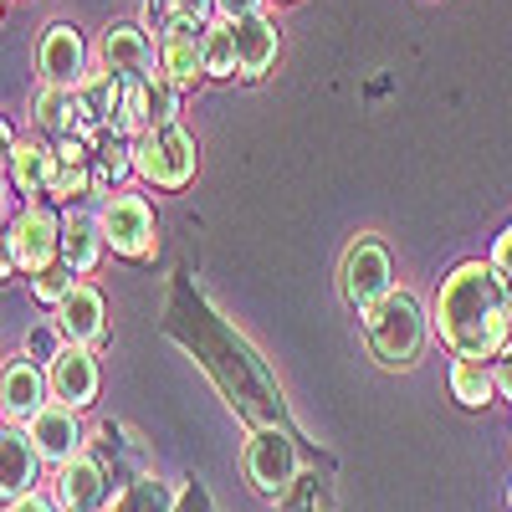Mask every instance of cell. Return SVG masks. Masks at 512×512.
<instances>
[{
    "mask_svg": "<svg viewBox=\"0 0 512 512\" xmlns=\"http://www.w3.org/2000/svg\"><path fill=\"white\" fill-rule=\"evenodd\" d=\"M210 11H216V0H164V26H175V21H185V26H205Z\"/></svg>",
    "mask_w": 512,
    "mask_h": 512,
    "instance_id": "26",
    "label": "cell"
},
{
    "mask_svg": "<svg viewBox=\"0 0 512 512\" xmlns=\"http://www.w3.org/2000/svg\"><path fill=\"white\" fill-rule=\"evenodd\" d=\"M175 507H180L175 492H169L164 482H154V477H134L108 502V512H175Z\"/></svg>",
    "mask_w": 512,
    "mask_h": 512,
    "instance_id": "22",
    "label": "cell"
},
{
    "mask_svg": "<svg viewBox=\"0 0 512 512\" xmlns=\"http://www.w3.org/2000/svg\"><path fill=\"white\" fill-rule=\"evenodd\" d=\"M31 123L47 134V144L82 134V113H77V93L72 88H41L31 103Z\"/></svg>",
    "mask_w": 512,
    "mask_h": 512,
    "instance_id": "20",
    "label": "cell"
},
{
    "mask_svg": "<svg viewBox=\"0 0 512 512\" xmlns=\"http://www.w3.org/2000/svg\"><path fill=\"white\" fill-rule=\"evenodd\" d=\"M36 67H41V88H77L88 77V41H82V31L72 21H52L36 47Z\"/></svg>",
    "mask_w": 512,
    "mask_h": 512,
    "instance_id": "10",
    "label": "cell"
},
{
    "mask_svg": "<svg viewBox=\"0 0 512 512\" xmlns=\"http://www.w3.org/2000/svg\"><path fill=\"white\" fill-rule=\"evenodd\" d=\"M236 36L231 21H205V77H236Z\"/></svg>",
    "mask_w": 512,
    "mask_h": 512,
    "instance_id": "24",
    "label": "cell"
},
{
    "mask_svg": "<svg viewBox=\"0 0 512 512\" xmlns=\"http://www.w3.org/2000/svg\"><path fill=\"white\" fill-rule=\"evenodd\" d=\"M492 267H497V277L507 282V292H512V226L497 236V246H492Z\"/></svg>",
    "mask_w": 512,
    "mask_h": 512,
    "instance_id": "28",
    "label": "cell"
},
{
    "mask_svg": "<svg viewBox=\"0 0 512 512\" xmlns=\"http://www.w3.org/2000/svg\"><path fill=\"white\" fill-rule=\"evenodd\" d=\"M6 231H11V246H16V267L31 282L62 262V216H57L52 205L31 200L26 210H16V221Z\"/></svg>",
    "mask_w": 512,
    "mask_h": 512,
    "instance_id": "5",
    "label": "cell"
},
{
    "mask_svg": "<svg viewBox=\"0 0 512 512\" xmlns=\"http://www.w3.org/2000/svg\"><path fill=\"white\" fill-rule=\"evenodd\" d=\"M16 144H21V139L11 134V123H6V118H0V164H6V159H11V149H16Z\"/></svg>",
    "mask_w": 512,
    "mask_h": 512,
    "instance_id": "33",
    "label": "cell"
},
{
    "mask_svg": "<svg viewBox=\"0 0 512 512\" xmlns=\"http://www.w3.org/2000/svg\"><path fill=\"white\" fill-rule=\"evenodd\" d=\"M492 374H497V395H507V400H512V349L492 364Z\"/></svg>",
    "mask_w": 512,
    "mask_h": 512,
    "instance_id": "32",
    "label": "cell"
},
{
    "mask_svg": "<svg viewBox=\"0 0 512 512\" xmlns=\"http://www.w3.org/2000/svg\"><path fill=\"white\" fill-rule=\"evenodd\" d=\"M41 466L47 461L36 456L26 425H6V431H0V502L11 507V502L31 497L36 482H41Z\"/></svg>",
    "mask_w": 512,
    "mask_h": 512,
    "instance_id": "14",
    "label": "cell"
},
{
    "mask_svg": "<svg viewBox=\"0 0 512 512\" xmlns=\"http://www.w3.org/2000/svg\"><path fill=\"white\" fill-rule=\"evenodd\" d=\"M98 226H103V246L123 262H149L159 251V226H154V205L134 190H113L98 205Z\"/></svg>",
    "mask_w": 512,
    "mask_h": 512,
    "instance_id": "3",
    "label": "cell"
},
{
    "mask_svg": "<svg viewBox=\"0 0 512 512\" xmlns=\"http://www.w3.org/2000/svg\"><path fill=\"white\" fill-rule=\"evenodd\" d=\"M11 221H16V216H11V185L0 180V231H6Z\"/></svg>",
    "mask_w": 512,
    "mask_h": 512,
    "instance_id": "35",
    "label": "cell"
},
{
    "mask_svg": "<svg viewBox=\"0 0 512 512\" xmlns=\"http://www.w3.org/2000/svg\"><path fill=\"white\" fill-rule=\"evenodd\" d=\"M195 139L180 123H154L144 139H134V175L159 190H185L195 180Z\"/></svg>",
    "mask_w": 512,
    "mask_h": 512,
    "instance_id": "4",
    "label": "cell"
},
{
    "mask_svg": "<svg viewBox=\"0 0 512 512\" xmlns=\"http://www.w3.org/2000/svg\"><path fill=\"white\" fill-rule=\"evenodd\" d=\"M47 384H52V400L67 405V410H88L98 400V354L93 349H77V344H62V354L47 364Z\"/></svg>",
    "mask_w": 512,
    "mask_h": 512,
    "instance_id": "12",
    "label": "cell"
},
{
    "mask_svg": "<svg viewBox=\"0 0 512 512\" xmlns=\"http://www.w3.org/2000/svg\"><path fill=\"white\" fill-rule=\"evenodd\" d=\"M93 190V164H72L52 149V180H47V200L57 205H72L77 195H88Z\"/></svg>",
    "mask_w": 512,
    "mask_h": 512,
    "instance_id": "23",
    "label": "cell"
},
{
    "mask_svg": "<svg viewBox=\"0 0 512 512\" xmlns=\"http://www.w3.org/2000/svg\"><path fill=\"white\" fill-rule=\"evenodd\" d=\"M113 492H118V482H108V466L93 451L57 466V482H52V497L62 512H108Z\"/></svg>",
    "mask_w": 512,
    "mask_h": 512,
    "instance_id": "7",
    "label": "cell"
},
{
    "mask_svg": "<svg viewBox=\"0 0 512 512\" xmlns=\"http://www.w3.org/2000/svg\"><path fill=\"white\" fill-rule=\"evenodd\" d=\"M364 318V338H369V354L384 364V369H410L425 349V308H420V297L415 292H390L384 303H374Z\"/></svg>",
    "mask_w": 512,
    "mask_h": 512,
    "instance_id": "2",
    "label": "cell"
},
{
    "mask_svg": "<svg viewBox=\"0 0 512 512\" xmlns=\"http://www.w3.org/2000/svg\"><path fill=\"white\" fill-rule=\"evenodd\" d=\"M221 21H246V16H262V0H216Z\"/></svg>",
    "mask_w": 512,
    "mask_h": 512,
    "instance_id": "29",
    "label": "cell"
},
{
    "mask_svg": "<svg viewBox=\"0 0 512 512\" xmlns=\"http://www.w3.org/2000/svg\"><path fill=\"white\" fill-rule=\"evenodd\" d=\"M103 67L118 77V82H134V77H149L154 72V41L144 26L134 21H118L103 31Z\"/></svg>",
    "mask_w": 512,
    "mask_h": 512,
    "instance_id": "16",
    "label": "cell"
},
{
    "mask_svg": "<svg viewBox=\"0 0 512 512\" xmlns=\"http://www.w3.org/2000/svg\"><path fill=\"white\" fill-rule=\"evenodd\" d=\"M41 405H52V384H47V364H36L31 354H11L0 364V415L11 425H26Z\"/></svg>",
    "mask_w": 512,
    "mask_h": 512,
    "instance_id": "8",
    "label": "cell"
},
{
    "mask_svg": "<svg viewBox=\"0 0 512 512\" xmlns=\"http://www.w3.org/2000/svg\"><path fill=\"white\" fill-rule=\"evenodd\" d=\"M57 333H62V344H77V349H103V338H108V308H103V292L93 282H77L67 292V303L57 308Z\"/></svg>",
    "mask_w": 512,
    "mask_h": 512,
    "instance_id": "13",
    "label": "cell"
},
{
    "mask_svg": "<svg viewBox=\"0 0 512 512\" xmlns=\"http://www.w3.org/2000/svg\"><path fill=\"white\" fill-rule=\"evenodd\" d=\"M175 512H210V502H205V492H185Z\"/></svg>",
    "mask_w": 512,
    "mask_h": 512,
    "instance_id": "34",
    "label": "cell"
},
{
    "mask_svg": "<svg viewBox=\"0 0 512 512\" xmlns=\"http://www.w3.org/2000/svg\"><path fill=\"white\" fill-rule=\"evenodd\" d=\"M21 267H16V246H11V231H0V282L6 277H16Z\"/></svg>",
    "mask_w": 512,
    "mask_h": 512,
    "instance_id": "31",
    "label": "cell"
},
{
    "mask_svg": "<svg viewBox=\"0 0 512 512\" xmlns=\"http://www.w3.org/2000/svg\"><path fill=\"white\" fill-rule=\"evenodd\" d=\"M246 477H251L256 492L287 497L297 487V446L282 431H256L246 441Z\"/></svg>",
    "mask_w": 512,
    "mask_h": 512,
    "instance_id": "9",
    "label": "cell"
},
{
    "mask_svg": "<svg viewBox=\"0 0 512 512\" xmlns=\"http://www.w3.org/2000/svg\"><path fill=\"white\" fill-rule=\"evenodd\" d=\"M231 36H236V67L241 77H262L277 57V21L267 16H246V21H231Z\"/></svg>",
    "mask_w": 512,
    "mask_h": 512,
    "instance_id": "18",
    "label": "cell"
},
{
    "mask_svg": "<svg viewBox=\"0 0 512 512\" xmlns=\"http://www.w3.org/2000/svg\"><path fill=\"white\" fill-rule=\"evenodd\" d=\"M338 282H344V297L349 308L369 313L374 303H384V297L395 292V267H390V251H384L379 236H359L344 256V272H338Z\"/></svg>",
    "mask_w": 512,
    "mask_h": 512,
    "instance_id": "6",
    "label": "cell"
},
{
    "mask_svg": "<svg viewBox=\"0 0 512 512\" xmlns=\"http://www.w3.org/2000/svg\"><path fill=\"white\" fill-rule=\"evenodd\" d=\"M159 72L175 82L180 93L195 88V82L205 77V26H185V21L164 26V36H159Z\"/></svg>",
    "mask_w": 512,
    "mask_h": 512,
    "instance_id": "15",
    "label": "cell"
},
{
    "mask_svg": "<svg viewBox=\"0 0 512 512\" xmlns=\"http://www.w3.org/2000/svg\"><path fill=\"white\" fill-rule=\"evenodd\" d=\"M507 512H512V487H507Z\"/></svg>",
    "mask_w": 512,
    "mask_h": 512,
    "instance_id": "36",
    "label": "cell"
},
{
    "mask_svg": "<svg viewBox=\"0 0 512 512\" xmlns=\"http://www.w3.org/2000/svg\"><path fill=\"white\" fill-rule=\"evenodd\" d=\"M6 512H62V507H57V497H41V492H31V497L11 502Z\"/></svg>",
    "mask_w": 512,
    "mask_h": 512,
    "instance_id": "30",
    "label": "cell"
},
{
    "mask_svg": "<svg viewBox=\"0 0 512 512\" xmlns=\"http://www.w3.org/2000/svg\"><path fill=\"white\" fill-rule=\"evenodd\" d=\"M72 287H77V272H72L67 262H57L52 272H41V277L31 282V297H36L41 308H52V313H57V308L67 303V292H72Z\"/></svg>",
    "mask_w": 512,
    "mask_h": 512,
    "instance_id": "25",
    "label": "cell"
},
{
    "mask_svg": "<svg viewBox=\"0 0 512 512\" xmlns=\"http://www.w3.org/2000/svg\"><path fill=\"white\" fill-rule=\"evenodd\" d=\"M47 180H52V144L47 139H21L6 159V185L16 195H47Z\"/></svg>",
    "mask_w": 512,
    "mask_h": 512,
    "instance_id": "19",
    "label": "cell"
},
{
    "mask_svg": "<svg viewBox=\"0 0 512 512\" xmlns=\"http://www.w3.org/2000/svg\"><path fill=\"white\" fill-rule=\"evenodd\" d=\"M26 354L52 364V359L62 354V333H57V323H41V328H31V338H26Z\"/></svg>",
    "mask_w": 512,
    "mask_h": 512,
    "instance_id": "27",
    "label": "cell"
},
{
    "mask_svg": "<svg viewBox=\"0 0 512 512\" xmlns=\"http://www.w3.org/2000/svg\"><path fill=\"white\" fill-rule=\"evenodd\" d=\"M103 226H98V210H82V205H67L62 210V262L88 277L98 262H103Z\"/></svg>",
    "mask_w": 512,
    "mask_h": 512,
    "instance_id": "17",
    "label": "cell"
},
{
    "mask_svg": "<svg viewBox=\"0 0 512 512\" xmlns=\"http://www.w3.org/2000/svg\"><path fill=\"white\" fill-rule=\"evenodd\" d=\"M451 395H456L466 410L492 405V395H497L492 364H482V359H456V364H451Z\"/></svg>",
    "mask_w": 512,
    "mask_h": 512,
    "instance_id": "21",
    "label": "cell"
},
{
    "mask_svg": "<svg viewBox=\"0 0 512 512\" xmlns=\"http://www.w3.org/2000/svg\"><path fill=\"white\" fill-rule=\"evenodd\" d=\"M0 11H6V0H0Z\"/></svg>",
    "mask_w": 512,
    "mask_h": 512,
    "instance_id": "37",
    "label": "cell"
},
{
    "mask_svg": "<svg viewBox=\"0 0 512 512\" xmlns=\"http://www.w3.org/2000/svg\"><path fill=\"white\" fill-rule=\"evenodd\" d=\"M26 436H31L36 456L47 461V466H67L72 456L88 451V431H82L77 410H67V405H57V400L41 405V410L26 420Z\"/></svg>",
    "mask_w": 512,
    "mask_h": 512,
    "instance_id": "11",
    "label": "cell"
},
{
    "mask_svg": "<svg viewBox=\"0 0 512 512\" xmlns=\"http://www.w3.org/2000/svg\"><path fill=\"white\" fill-rule=\"evenodd\" d=\"M436 333L456 359H502L512 349V292L492 262H461L436 292Z\"/></svg>",
    "mask_w": 512,
    "mask_h": 512,
    "instance_id": "1",
    "label": "cell"
},
{
    "mask_svg": "<svg viewBox=\"0 0 512 512\" xmlns=\"http://www.w3.org/2000/svg\"><path fill=\"white\" fill-rule=\"evenodd\" d=\"M0 420H6V415H0ZM0 431H6V425H0Z\"/></svg>",
    "mask_w": 512,
    "mask_h": 512,
    "instance_id": "38",
    "label": "cell"
}]
</instances>
